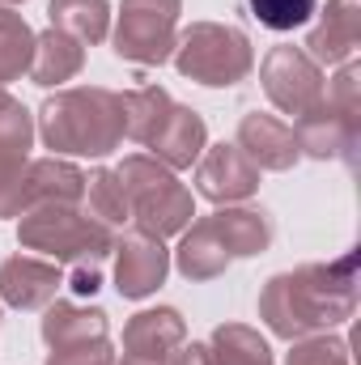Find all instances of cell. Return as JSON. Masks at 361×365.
Listing matches in <instances>:
<instances>
[{
  "mask_svg": "<svg viewBox=\"0 0 361 365\" xmlns=\"http://www.w3.org/2000/svg\"><path fill=\"white\" fill-rule=\"evenodd\" d=\"M357 306V255L336 264H302L293 272L272 276L260 293V319L280 340H306L340 327Z\"/></svg>",
  "mask_w": 361,
  "mask_h": 365,
  "instance_id": "cell-1",
  "label": "cell"
},
{
  "mask_svg": "<svg viewBox=\"0 0 361 365\" xmlns=\"http://www.w3.org/2000/svg\"><path fill=\"white\" fill-rule=\"evenodd\" d=\"M39 136L56 153H77V158H106L123 140V106L119 93L102 86L81 90H60L43 102L39 110Z\"/></svg>",
  "mask_w": 361,
  "mask_h": 365,
  "instance_id": "cell-2",
  "label": "cell"
},
{
  "mask_svg": "<svg viewBox=\"0 0 361 365\" xmlns=\"http://www.w3.org/2000/svg\"><path fill=\"white\" fill-rule=\"evenodd\" d=\"M17 242L26 251H43L56 264H98L115 251V230L98 225L77 204H39L17 221Z\"/></svg>",
  "mask_w": 361,
  "mask_h": 365,
  "instance_id": "cell-3",
  "label": "cell"
},
{
  "mask_svg": "<svg viewBox=\"0 0 361 365\" xmlns=\"http://www.w3.org/2000/svg\"><path fill=\"white\" fill-rule=\"evenodd\" d=\"M115 175L128 191V212H132L136 230H145L153 238H171V234H183L187 221L195 217L191 191L158 158L132 153V158H123V166Z\"/></svg>",
  "mask_w": 361,
  "mask_h": 365,
  "instance_id": "cell-4",
  "label": "cell"
},
{
  "mask_svg": "<svg viewBox=\"0 0 361 365\" xmlns=\"http://www.w3.org/2000/svg\"><path fill=\"white\" fill-rule=\"evenodd\" d=\"M175 64L183 77H191L208 90H225V86H238L251 77L255 51H251V38L234 26L191 21L175 38Z\"/></svg>",
  "mask_w": 361,
  "mask_h": 365,
  "instance_id": "cell-5",
  "label": "cell"
},
{
  "mask_svg": "<svg viewBox=\"0 0 361 365\" xmlns=\"http://www.w3.org/2000/svg\"><path fill=\"white\" fill-rule=\"evenodd\" d=\"M183 0H119L115 56L132 64H166L175 56Z\"/></svg>",
  "mask_w": 361,
  "mask_h": 365,
  "instance_id": "cell-6",
  "label": "cell"
},
{
  "mask_svg": "<svg viewBox=\"0 0 361 365\" xmlns=\"http://www.w3.org/2000/svg\"><path fill=\"white\" fill-rule=\"evenodd\" d=\"M260 81H264V93L272 98V106L293 115V119H302L306 110H315L323 102V73H319V64L302 47H293V43L272 47L264 56Z\"/></svg>",
  "mask_w": 361,
  "mask_h": 365,
  "instance_id": "cell-7",
  "label": "cell"
},
{
  "mask_svg": "<svg viewBox=\"0 0 361 365\" xmlns=\"http://www.w3.org/2000/svg\"><path fill=\"white\" fill-rule=\"evenodd\" d=\"M30 140H34V119L9 93L0 102V217H21V187H26V166H30Z\"/></svg>",
  "mask_w": 361,
  "mask_h": 365,
  "instance_id": "cell-8",
  "label": "cell"
},
{
  "mask_svg": "<svg viewBox=\"0 0 361 365\" xmlns=\"http://www.w3.org/2000/svg\"><path fill=\"white\" fill-rule=\"evenodd\" d=\"M166 272H171V251L162 247V238L132 230L115 242V289H119V297L141 302V297L158 293Z\"/></svg>",
  "mask_w": 361,
  "mask_h": 365,
  "instance_id": "cell-9",
  "label": "cell"
},
{
  "mask_svg": "<svg viewBox=\"0 0 361 365\" xmlns=\"http://www.w3.org/2000/svg\"><path fill=\"white\" fill-rule=\"evenodd\" d=\"M195 191L213 204H238V200L260 191V170L238 145H213V149L200 153Z\"/></svg>",
  "mask_w": 361,
  "mask_h": 365,
  "instance_id": "cell-10",
  "label": "cell"
},
{
  "mask_svg": "<svg viewBox=\"0 0 361 365\" xmlns=\"http://www.w3.org/2000/svg\"><path fill=\"white\" fill-rule=\"evenodd\" d=\"M298 145H302V153L306 158H319V162H332V158H340V162H357V136H361V115H345V110H336L327 98L315 106V110H306L302 119H298Z\"/></svg>",
  "mask_w": 361,
  "mask_h": 365,
  "instance_id": "cell-11",
  "label": "cell"
},
{
  "mask_svg": "<svg viewBox=\"0 0 361 365\" xmlns=\"http://www.w3.org/2000/svg\"><path fill=\"white\" fill-rule=\"evenodd\" d=\"M234 145L255 162V170H293L298 158H302L298 132H293L285 119L264 115V110L243 115V123H238V140H234Z\"/></svg>",
  "mask_w": 361,
  "mask_h": 365,
  "instance_id": "cell-12",
  "label": "cell"
},
{
  "mask_svg": "<svg viewBox=\"0 0 361 365\" xmlns=\"http://www.w3.org/2000/svg\"><path fill=\"white\" fill-rule=\"evenodd\" d=\"M64 284L60 264L47 259H30V255H9L0 264V302L17 306V310H43L56 302Z\"/></svg>",
  "mask_w": 361,
  "mask_h": 365,
  "instance_id": "cell-13",
  "label": "cell"
},
{
  "mask_svg": "<svg viewBox=\"0 0 361 365\" xmlns=\"http://www.w3.org/2000/svg\"><path fill=\"white\" fill-rule=\"evenodd\" d=\"M361 43V0H327L319 26L306 34V56L315 64H349Z\"/></svg>",
  "mask_w": 361,
  "mask_h": 365,
  "instance_id": "cell-14",
  "label": "cell"
},
{
  "mask_svg": "<svg viewBox=\"0 0 361 365\" xmlns=\"http://www.w3.org/2000/svg\"><path fill=\"white\" fill-rule=\"evenodd\" d=\"M149 149H153V158H158L162 166L183 170V166L200 162V153L208 149V128H204V119H200L191 106H179V102H175L171 115H166V123L153 132Z\"/></svg>",
  "mask_w": 361,
  "mask_h": 365,
  "instance_id": "cell-15",
  "label": "cell"
},
{
  "mask_svg": "<svg viewBox=\"0 0 361 365\" xmlns=\"http://www.w3.org/2000/svg\"><path fill=\"white\" fill-rule=\"evenodd\" d=\"M183 340H187V323L175 306L141 310L123 327V353H141V357H158V361H171V353Z\"/></svg>",
  "mask_w": 361,
  "mask_h": 365,
  "instance_id": "cell-16",
  "label": "cell"
},
{
  "mask_svg": "<svg viewBox=\"0 0 361 365\" xmlns=\"http://www.w3.org/2000/svg\"><path fill=\"white\" fill-rule=\"evenodd\" d=\"M213 234L221 238V247L230 251V259H247V255H260L268 251L272 238H276V225L264 208H217L208 217Z\"/></svg>",
  "mask_w": 361,
  "mask_h": 365,
  "instance_id": "cell-17",
  "label": "cell"
},
{
  "mask_svg": "<svg viewBox=\"0 0 361 365\" xmlns=\"http://www.w3.org/2000/svg\"><path fill=\"white\" fill-rule=\"evenodd\" d=\"M86 195V175L73 162L43 158L26 166V187H21V212L39 204H77Z\"/></svg>",
  "mask_w": 361,
  "mask_h": 365,
  "instance_id": "cell-18",
  "label": "cell"
},
{
  "mask_svg": "<svg viewBox=\"0 0 361 365\" xmlns=\"http://www.w3.org/2000/svg\"><path fill=\"white\" fill-rule=\"evenodd\" d=\"M86 68V43H77L64 30H43L34 34V64H30V81L34 86H64Z\"/></svg>",
  "mask_w": 361,
  "mask_h": 365,
  "instance_id": "cell-19",
  "label": "cell"
},
{
  "mask_svg": "<svg viewBox=\"0 0 361 365\" xmlns=\"http://www.w3.org/2000/svg\"><path fill=\"white\" fill-rule=\"evenodd\" d=\"M43 340L47 349L81 344V340H106V310L98 306H73V302H51L43 306Z\"/></svg>",
  "mask_w": 361,
  "mask_h": 365,
  "instance_id": "cell-20",
  "label": "cell"
},
{
  "mask_svg": "<svg viewBox=\"0 0 361 365\" xmlns=\"http://www.w3.org/2000/svg\"><path fill=\"white\" fill-rule=\"evenodd\" d=\"M175 264L187 280H217L230 268V251L221 247V238L213 234L208 217H200L191 230H183V242L175 251Z\"/></svg>",
  "mask_w": 361,
  "mask_h": 365,
  "instance_id": "cell-21",
  "label": "cell"
},
{
  "mask_svg": "<svg viewBox=\"0 0 361 365\" xmlns=\"http://www.w3.org/2000/svg\"><path fill=\"white\" fill-rule=\"evenodd\" d=\"M119 106H123V136H132V140L149 145V140H153V132L166 123V115H171L175 98L162 90V86H141V90L119 93Z\"/></svg>",
  "mask_w": 361,
  "mask_h": 365,
  "instance_id": "cell-22",
  "label": "cell"
},
{
  "mask_svg": "<svg viewBox=\"0 0 361 365\" xmlns=\"http://www.w3.org/2000/svg\"><path fill=\"white\" fill-rule=\"evenodd\" d=\"M47 17H51V30H64L77 43H102L111 30V4L106 0H51Z\"/></svg>",
  "mask_w": 361,
  "mask_h": 365,
  "instance_id": "cell-23",
  "label": "cell"
},
{
  "mask_svg": "<svg viewBox=\"0 0 361 365\" xmlns=\"http://www.w3.org/2000/svg\"><path fill=\"white\" fill-rule=\"evenodd\" d=\"M34 64V30L26 26L21 13L0 4V86L30 77Z\"/></svg>",
  "mask_w": 361,
  "mask_h": 365,
  "instance_id": "cell-24",
  "label": "cell"
},
{
  "mask_svg": "<svg viewBox=\"0 0 361 365\" xmlns=\"http://www.w3.org/2000/svg\"><path fill=\"white\" fill-rule=\"evenodd\" d=\"M208 353L217 365H272L268 340L247 323H221L208 340Z\"/></svg>",
  "mask_w": 361,
  "mask_h": 365,
  "instance_id": "cell-25",
  "label": "cell"
},
{
  "mask_svg": "<svg viewBox=\"0 0 361 365\" xmlns=\"http://www.w3.org/2000/svg\"><path fill=\"white\" fill-rule=\"evenodd\" d=\"M81 200H86V217H93L106 230H115V225H123L132 217L128 212V191H123L115 170H93L86 179V195Z\"/></svg>",
  "mask_w": 361,
  "mask_h": 365,
  "instance_id": "cell-26",
  "label": "cell"
},
{
  "mask_svg": "<svg viewBox=\"0 0 361 365\" xmlns=\"http://www.w3.org/2000/svg\"><path fill=\"white\" fill-rule=\"evenodd\" d=\"M319 0H247V13L264 26V30H276V34H289L298 26H306L315 17Z\"/></svg>",
  "mask_w": 361,
  "mask_h": 365,
  "instance_id": "cell-27",
  "label": "cell"
},
{
  "mask_svg": "<svg viewBox=\"0 0 361 365\" xmlns=\"http://www.w3.org/2000/svg\"><path fill=\"white\" fill-rule=\"evenodd\" d=\"M285 365H349V344L340 336H306V340H293V353Z\"/></svg>",
  "mask_w": 361,
  "mask_h": 365,
  "instance_id": "cell-28",
  "label": "cell"
},
{
  "mask_svg": "<svg viewBox=\"0 0 361 365\" xmlns=\"http://www.w3.org/2000/svg\"><path fill=\"white\" fill-rule=\"evenodd\" d=\"M47 365H115V353H111V340H81V344L51 349Z\"/></svg>",
  "mask_w": 361,
  "mask_h": 365,
  "instance_id": "cell-29",
  "label": "cell"
},
{
  "mask_svg": "<svg viewBox=\"0 0 361 365\" xmlns=\"http://www.w3.org/2000/svg\"><path fill=\"white\" fill-rule=\"evenodd\" d=\"M68 289L81 293V297H93V293L102 289V268H98V264H77L73 276H68Z\"/></svg>",
  "mask_w": 361,
  "mask_h": 365,
  "instance_id": "cell-30",
  "label": "cell"
},
{
  "mask_svg": "<svg viewBox=\"0 0 361 365\" xmlns=\"http://www.w3.org/2000/svg\"><path fill=\"white\" fill-rule=\"evenodd\" d=\"M166 365H217L213 361V353H208V344H179V353H171V361Z\"/></svg>",
  "mask_w": 361,
  "mask_h": 365,
  "instance_id": "cell-31",
  "label": "cell"
},
{
  "mask_svg": "<svg viewBox=\"0 0 361 365\" xmlns=\"http://www.w3.org/2000/svg\"><path fill=\"white\" fill-rule=\"evenodd\" d=\"M119 365H166V361H158V357H141V353H123V361Z\"/></svg>",
  "mask_w": 361,
  "mask_h": 365,
  "instance_id": "cell-32",
  "label": "cell"
},
{
  "mask_svg": "<svg viewBox=\"0 0 361 365\" xmlns=\"http://www.w3.org/2000/svg\"><path fill=\"white\" fill-rule=\"evenodd\" d=\"M4 98H9V90H4V86H0V102H4Z\"/></svg>",
  "mask_w": 361,
  "mask_h": 365,
  "instance_id": "cell-33",
  "label": "cell"
},
{
  "mask_svg": "<svg viewBox=\"0 0 361 365\" xmlns=\"http://www.w3.org/2000/svg\"><path fill=\"white\" fill-rule=\"evenodd\" d=\"M0 4H21V0H0Z\"/></svg>",
  "mask_w": 361,
  "mask_h": 365,
  "instance_id": "cell-34",
  "label": "cell"
},
{
  "mask_svg": "<svg viewBox=\"0 0 361 365\" xmlns=\"http://www.w3.org/2000/svg\"><path fill=\"white\" fill-rule=\"evenodd\" d=\"M0 319H4V314H0Z\"/></svg>",
  "mask_w": 361,
  "mask_h": 365,
  "instance_id": "cell-35",
  "label": "cell"
}]
</instances>
